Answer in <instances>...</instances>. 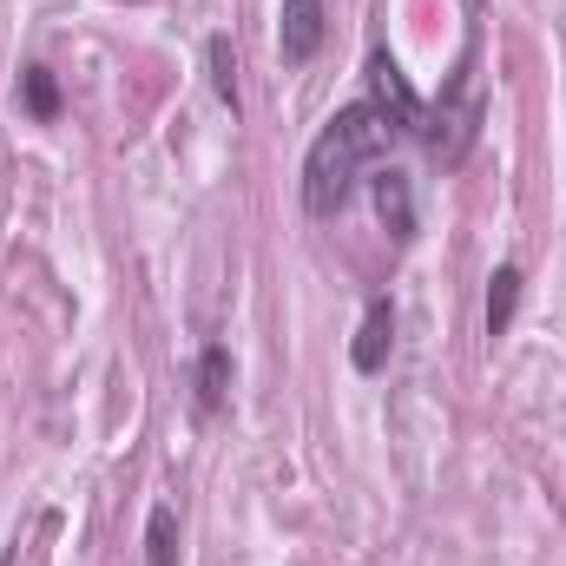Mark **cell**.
Here are the masks:
<instances>
[{"instance_id": "1", "label": "cell", "mask_w": 566, "mask_h": 566, "mask_svg": "<svg viewBox=\"0 0 566 566\" xmlns=\"http://www.w3.org/2000/svg\"><path fill=\"white\" fill-rule=\"evenodd\" d=\"M389 145H396V126L382 119V106L349 99L343 113H329V126L303 151V211L310 218H336L356 198V185L389 158Z\"/></svg>"}, {"instance_id": "2", "label": "cell", "mask_w": 566, "mask_h": 566, "mask_svg": "<svg viewBox=\"0 0 566 566\" xmlns=\"http://www.w3.org/2000/svg\"><path fill=\"white\" fill-rule=\"evenodd\" d=\"M369 106H382V119L396 126V139H422L441 158V133H448V113H428L416 99V86L402 80V66L389 53H369Z\"/></svg>"}, {"instance_id": "3", "label": "cell", "mask_w": 566, "mask_h": 566, "mask_svg": "<svg viewBox=\"0 0 566 566\" xmlns=\"http://www.w3.org/2000/svg\"><path fill=\"white\" fill-rule=\"evenodd\" d=\"M369 198H376L382 231H389L396 244H409V238H416V178H409L402 165H376V171H369Z\"/></svg>"}, {"instance_id": "4", "label": "cell", "mask_w": 566, "mask_h": 566, "mask_svg": "<svg viewBox=\"0 0 566 566\" xmlns=\"http://www.w3.org/2000/svg\"><path fill=\"white\" fill-rule=\"evenodd\" d=\"M323 33H329V20H323V0H283V20H277V53H283V66H310V60L323 53Z\"/></svg>"}, {"instance_id": "5", "label": "cell", "mask_w": 566, "mask_h": 566, "mask_svg": "<svg viewBox=\"0 0 566 566\" xmlns=\"http://www.w3.org/2000/svg\"><path fill=\"white\" fill-rule=\"evenodd\" d=\"M389 349H396V303H389V296H369L363 329H356V343H349L356 376H382V369H389Z\"/></svg>"}, {"instance_id": "6", "label": "cell", "mask_w": 566, "mask_h": 566, "mask_svg": "<svg viewBox=\"0 0 566 566\" xmlns=\"http://www.w3.org/2000/svg\"><path fill=\"white\" fill-rule=\"evenodd\" d=\"M224 396H231V349L224 343H205L198 376H191V402H198V416H218Z\"/></svg>"}, {"instance_id": "7", "label": "cell", "mask_w": 566, "mask_h": 566, "mask_svg": "<svg viewBox=\"0 0 566 566\" xmlns=\"http://www.w3.org/2000/svg\"><path fill=\"white\" fill-rule=\"evenodd\" d=\"M205 66H211V93H218V106H231V119H238L244 99H238V46H231V33H211V40H205Z\"/></svg>"}, {"instance_id": "8", "label": "cell", "mask_w": 566, "mask_h": 566, "mask_svg": "<svg viewBox=\"0 0 566 566\" xmlns=\"http://www.w3.org/2000/svg\"><path fill=\"white\" fill-rule=\"evenodd\" d=\"M514 310H521V264H494V277H488V336H507Z\"/></svg>"}, {"instance_id": "9", "label": "cell", "mask_w": 566, "mask_h": 566, "mask_svg": "<svg viewBox=\"0 0 566 566\" xmlns=\"http://www.w3.org/2000/svg\"><path fill=\"white\" fill-rule=\"evenodd\" d=\"M145 566H178V507H151L145 521Z\"/></svg>"}, {"instance_id": "10", "label": "cell", "mask_w": 566, "mask_h": 566, "mask_svg": "<svg viewBox=\"0 0 566 566\" xmlns=\"http://www.w3.org/2000/svg\"><path fill=\"white\" fill-rule=\"evenodd\" d=\"M20 99H27V113L40 126H53L60 119V80H53V66H27L20 73Z\"/></svg>"}]
</instances>
